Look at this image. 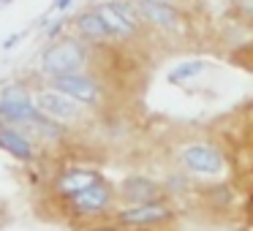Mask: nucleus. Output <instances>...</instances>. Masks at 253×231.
Returning a JSON list of instances; mask_svg holds the SVG:
<instances>
[{"instance_id": "7ed1b4c3", "label": "nucleus", "mask_w": 253, "mask_h": 231, "mask_svg": "<svg viewBox=\"0 0 253 231\" xmlns=\"http://www.w3.org/2000/svg\"><path fill=\"white\" fill-rule=\"evenodd\" d=\"M55 79V90L68 98H74L77 104H93L98 98V87L90 82L87 77H82L79 71H71V74H60V77H52Z\"/></svg>"}, {"instance_id": "2eb2a0df", "label": "nucleus", "mask_w": 253, "mask_h": 231, "mask_svg": "<svg viewBox=\"0 0 253 231\" xmlns=\"http://www.w3.org/2000/svg\"><path fill=\"white\" fill-rule=\"evenodd\" d=\"M71 3H74V0H57V3H55V8H60V11H63V8H68Z\"/></svg>"}, {"instance_id": "f8f14e48", "label": "nucleus", "mask_w": 253, "mask_h": 231, "mask_svg": "<svg viewBox=\"0 0 253 231\" xmlns=\"http://www.w3.org/2000/svg\"><path fill=\"white\" fill-rule=\"evenodd\" d=\"M90 182H95L93 171H68L57 185H60L63 193H77V191H82V188H87Z\"/></svg>"}, {"instance_id": "9b49d317", "label": "nucleus", "mask_w": 253, "mask_h": 231, "mask_svg": "<svg viewBox=\"0 0 253 231\" xmlns=\"http://www.w3.org/2000/svg\"><path fill=\"white\" fill-rule=\"evenodd\" d=\"M79 33L87 36V38L101 41V38L109 36V30H106L104 19L98 17V11H90V14H82V17H79Z\"/></svg>"}, {"instance_id": "6e6552de", "label": "nucleus", "mask_w": 253, "mask_h": 231, "mask_svg": "<svg viewBox=\"0 0 253 231\" xmlns=\"http://www.w3.org/2000/svg\"><path fill=\"white\" fill-rule=\"evenodd\" d=\"M139 14H142L147 22L161 25V28H177V11L166 3V0H142L139 6Z\"/></svg>"}, {"instance_id": "0eeeda50", "label": "nucleus", "mask_w": 253, "mask_h": 231, "mask_svg": "<svg viewBox=\"0 0 253 231\" xmlns=\"http://www.w3.org/2000/svg\"><path fill=\"white\" fill-rule=\"evenodd\" d=\"M71 196H74V207H77L79 212H101V209L109 204V191H106L104 185H98V180L90 182L82 191L71 193Z\"/></svg>"}, {"instance_id": "20e7f679", "label": "nucleus", "mask_w": 253, "mask_h": 231, "mask_svg": "<svg viewBox=\"0 0 253 231\" xmlns=\"http://www.w3.org/2000/svg\"><path fill=\"white\" fill-rule=\"evenodd\" d=\"M36 115V104L22 93V90H6L0 98V117L8 125H22Z\"/></svg>"}, {"instance_id": "ddd939ff", "label": "nucleus", "mask_w": 253, "mask_h": 231, "mask_svg": "<svg viewBox=\"0 0 253 231\" xmlns=\"http://www.w3.org/2000/svg\"><path fill=\"white\" fill-rule=\"evenodd\" d=\"M204 68H207V63H204V60H191V63H182V66H177L174 71L169 74V82L180 84V82H185V79L199 77V74H202Z\"/></svg>"}, {"instance_id": "39448f33", "label": "nucleus", "mask_w": 253, "mask_h": 231, "mask_svg": "<svg viewBox=\"0 0 253 231\" xmlns=\"http://www.w3.org/2000/svg\"><path fill=\"white\" fill-rule=\"evenodd\" d=\"M36 106L44 112V117L49 120H71V117L79 115V104L74 98L63 93H41L36 95Z\"/></svg>"}, {"instance_id": "4468645a", "label": "nucleus", "mask_w": 253, "mask_h": 231, "mask_svg": "<svg viewBox=\"0 0 253 231\" xmlns=\"http://www.w3.org/2000/svg\"><path fill=\"white\" fill-rule=\"evenodd\" d=\"M126 193L133 198V201H144V196H153L155 185L150 180H142V177H133L131 182L126 185Z\"/></svg>"}, {"instance_id": "423d86ee", "label": "nucleus", "mask_w": 253, "mask_h": 231, "mask_svg": "<svg viewBox=\"0 0 253 231\" xmlns=\"http://www.w3.org/2000/svg\"><path fill=\"white\" fill-rule=\"evenodd\" d=\"M182 160H185L188 169L199 171V174H218L223 169V158H220L218 150L204 147V144H193L182 153Z\"/></svg>"}, {"instance_id": "9d476101", "label": "nucleus", "mask_w": 253, "mask_h": 231, "mask_svg": "<svg viewBox=\"0 0 253 231\" xmlns=\"http://www.w3.org/2000/svg\"><path fill=\"white\" fill-rule=\"evenodd\" d=\"M166 218V209L158 207V204H150L144 201L142 207H133V209H126V212H120V220L128 226H153L158 223V220Z\"/></svg>"}, {"instance_id": "f03ea898", "label": "nucleus", "mask_w": 253, "mask_h": 231, "mask_svg": "<svg viewBox=\"0 0 253 231\" xmlns=\"http://www.w3.org/2000/svg\"><path fill=\"white\" fill-rule=\"evenodd\" d=\"M98 17L104 19L109 36H131L136 30V14L128 3H120V0H112V3H104L98 8Z\"/></svg>"}, {"instance_id": "f257e3e1", "label": "nucleus", "mask_w": 253, "mask_h": 231, "mask_svg": "<svg viewBox=\"0 0 253 231\" xmlns=\"http://www.w3.org/2000/svg\"><path fill=\"white\" fill-rule=\"evenodd\" d=\"M82 63H84V46L77 44V41H63V44H55L52 49H46L44 71L49 77H60V74L79 71Z\"/></svg>"}, {"instance_id": "1a4fd4ad", "label": "nucleus", "mask_w": 253, "mask_h": 231, "mask_svg": "<svg viewBox=\"0 0 253 231\" xmlns=\"http://www.w3.org/2000/svg\"><path fill=\"white\" fill-rule=\"evenodd\" d=\"M0 147L6 150V153H11L14 158H19V160H30V155H33L30 142L14 125H0Z\"/></svg>"}]
</instances>
